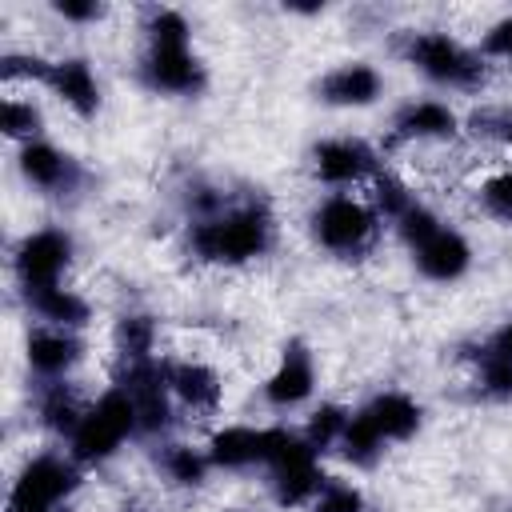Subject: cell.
Returning <instances> with one entry per match:
<instances>
[{
  "mask_svg": "<svg viewBox=\"0 0 512 512\" xmlns=\"http://www.w3.org/2000/svg\"><path fill=\"white\" fill-rule=\"evenodd\" d=\"M480 204H484V212L492 216V220H500V224H512V168H496V172H488L484 180H480Z\"/></svg>",
  "mask_w": 512,
  "mask_h": 512,
  "instance_id": "4316f807",
  "label": "cell"
},
{
  "mask_svg": "<svg viewBox=\"0 0 512 512\" xmlns=\"http://www.w3.org/2000/svg\"><path fill=\"white\" fill-rule=\"evenodd\" d=\"M208 452H196L192 444H168V452H164V472H168V480H176V484H184V488H192V484H200L204 476H208Z\"/></svg>",
  "mask_w": 512,
  "mask_h": 512,
  "instance_id": "d4e9b609",
  "label": "cell"
},
{
  "mask_svg": "<svg viewBox=\"0 0 512 512\" xmlns=\"http://www.w3.org/2000/svg\"><path fill=\"white\" fill-rule=\"evenodd\" d=\"M456 124L460 120H456V112L444 100H412V104H404L396 112L392 132H396V140L424 144V140H448L456 132Z\"/></svg>",
  "mask_w": 512,
  "mask_h": 512,
  "instance_id": "2e32d148",
  "label": "cell"
},
{
  "mask_svg": "<svg viewBox=\"0 0 512 512\" xmlns=\"http://www.w3.org/2000/svg\"><path fill=\"white\" fill-rule=\"evenodd\" d=\"M164 380H168V392L176 404H184L188 412L196 416H212L224 400V384L220 376L204 364V360H176V364H164Z\"/></svg>",
  "mask_w": 512,
  "mask_h": 512,
  "instance_id": "30bf717a",
  "label": "cell"
},
{
  "mask_svg": "<svg viewBox=\"0 0 512 512\" xmlns=\"http://www.w3.org/2000/svg\"><path fill=\"white\" fill-rule=\"evenodd\" d=\"M488 352H496V356H504V360H512V320L496 328V336H492V344H488Z\"/></svg>",
  "mask_w": 512,
  "mask_h": 512,
  "instance_id": "d6a6232c",
  "label": "cell"
},
{
  "mask_svg": "<svg viewBox=\"0 0 512 512\" xmlns=\"http://www.w3.org/2000/svg\"><path fill=\"white\" fill-rule=\"evenodd\" d=\"M480 56L512 60V12H508V16H500V20L484 32V40H480Z\"/></svg>",
  "mask_w": 512,
  "mask_h": 512,
  "instance_id": "4dcf8cb0",
  "label": "cell"
},
{
  "mask_svg": "<svg viewBox=\"0 0 512 512\" xmlns=\"http://www.w3.org/2000/svg\"><path fill=\"white\" fill-rule=\"evenodd\" d=\"M80 480V464L72 456H56V452H40L32 456L12 492H8V512H56Z\"/></svg>",
  "mask_w": 512,
  "mask_h": 512,
  "instance_id": "3957f363",
  "label": "cell"
},
{
  "mask_svg": "<svg viewBox=\"0 0 512 512\" xmlns=\"http://www.w3.org/2000/svg\"><path fill=\"white\" fill-rule=\"evenodd\" d=\"M360 416L376 428V436L384 444L388 440H408L420 428V404L412 396H404V392H380V396H372L360 408Z\"/></svg>",
  "mask_w": 512,
  "mask_h": 512,
  "instance_id": "ac0fdd59",
  "label": "cell"
},
{
  "mask_svg": "<svg viewBox=\"0 0 512 512\" xmlns=\"http://www.w3.org/2000/svg\"><path fill=\"white\" fill-rule=\"evenodd\" d=\"M72 260V240L60 232V228H40L32 236L20 240L12 264H16V280L20 288L32 296V292H44V288H56L64 280V268Z\"/></svg>",
  "mask_w": 512,
  "mask_h": 512,
  "instance_id": "8992f818",
  "label": "cell"
},
{
  "mask_svg": "<svg viewBox=\"0 0 512 512\" xmlns=\"http://www.w3.org/2000/svg\"><path fill=\"white\" fill-rule=\"evenodd\" d=\"M52 12L68 24H96L104 16V4H96V0H56Z\"/></svg>",
  "mask_w": 512,
  "mask_h": 512,
  "instance_id": "1f68e13d",
  "label": "cell"
},
{
  "mask_svg": "<svg viewBox=\"0 0 512 512\" xmlns=\"http://www.w3.org/2000/svg\"><path fill=\"white\" fill-rule=\"evenodd\" d=\"M348 420H352L348 408H340V404H320V408L308 416V424H304V440H308L316 452L336 448L340 436H344V428H348Z\"/></svg>",
  "mask_w": 512,
  "mask_h": 512,
  "instance_id": "603a6c76",
  "label": "cell"
},
{
  "mask_svg": "<svg viewBox=\"0 0 512 512\" xmlns=\"http://www.w3.org/2000/svg\"><path fill=\"white\" fill-rule=\"evenodd\" d=\"M20 172H24V180H28L32 188H40V192H64V188L72 184V176H76L72 160H68L56 144H48V140H28V144H20Z\"/></svg>",
  "mask_w": 512,
  "mask_h": 512,
  "instance_id": "e0dca14e",
  "label": "cell"
},
{
  "mask_svg": "<svg viewBox=\"0 0 512 512\" xmlns=\"http://www.w3.org/2000/svg\"><path fill=\"white\" fill-rule=\"evenodd\" d=\"M60 100L64 108H72L76 116H96L100 108V84H96V72L88 68V60H52L48 68V80H44Z\"/></svg>",
  "mask_w": 512,
  "mask_h": 512,
  "instance_id": "5bb4252c",
  "label": "cell"
},
{
  "mask_svg": "<svg viewBox=\"0 0 512 512\" xmlns=\"http://www.w3.org/2000/svg\"><path fill=\"white\" fill-rule=\"evenodd\" d=\"M152 344H156V324L148 316H124L116 324V348L128 364L152 360Z\"/></svg>",
  "mask_w": 512,
  "mask_h": 512,
  "instance_id": "7402d4cb",
  "label": "cell"
},
{
  "mask_svg": "<svg viewBox=\"0 0 512 512\" xmlns=\"http://www.w3.org/2000/svg\"><path fill=\"white\" fill-rule=\"evenodd\" d=\"M312 164H316V176L332 188H356V184L376 176V152L352 136H336V140L316 144Z\"/></svg>",
  "mask_w": 512,
  "mask_h": 512,
  "instance_id": "ba28073f",
  "label": "cell"
},
{
  "mask_svg": "<svg viewBox=\"0 0 512 512\" xmlns=\"http://www.w3.org/2000/svg\"><path fill=\"white\" fill-rule=\"evenodd\" d=\"M316 448L304 440V436H296L272 464H268V472H272V496H276V504H284V508H296V504H304V500H316V492H320V484L328 480V476H320V464H316Z\"/></svg>",
  "mask_w": 512,
  "mask_h": 512,
  "instance_id": "52a82bcc",
  "label": "cell"
},
{
  "mask_svg": "<svg viewBox=\"0 0 512 512\" xmlns=\"http://www.w3.org/2000/svg\"><path fill=\"white\" fill-rule=\"evenodd\" d=\"M480 388L496 400H508L512 396V360L496 356V352H484L480 360Z\"/></svg>",
  "mask_w": 512,
  "mask_h": 512,
  "instance_id": "f1b7e54d",
  "label": "cell"
},
{
  "mask_svg": "<svg viewBox=\"0 0 512 512\" xmlns=\"http://www.w3.org/2000/svg\"><path fill=\"white\" fill-rule=\"evenodd\" d=\"M144 80H148L156 92L188 96V92H200V84H204V64L196 60V52H192L188 44H148Z\"/></svg>",
  "mask_w": 512,
  "mask_h": 512,
  "instance_id": "9c48e42d",
  "label": "cell"
},
{
  "mask_svg": "<svg viewBox=\"0 0 512 512\" xmlns=\"http://www.w3.org/2000/svg\"><path fill=\"white\" fill-rule=\"evenodd\" d=\"M412 256H416V268H420L428 280H440V284L460 280V276L468 272V264H472L468 240H464L456 228H444V224H440L428 240H420V244L412 248Z\"/></svg>",
  "mask_w": 512,
  "mask_h": 512,
  "instance_id": "8fae6325",
  "label": "cell"
},
{
  "mask_svg": "<svg viewBox=\"0 0 512 512\" xmlns=\"http://www.w3.org/2000/svg\"><path fill=\"white\" fill-rule=\"evenodd\" d=\"M496 128H500V136L512 144V108H504V112L496 116Z\"/></svg>",
  "mask_w": 512,
  "mask_h": 512,
  "instance_id": "836d02e7",
  "label": "cell"
},
{
  "mask_svg": "<svg viewBox=\"0 0 512 512\" xmlns=\"http://www.w3.org/2000/svg\"><path fill=\"white\" fill-rule=\"evenodd\" d=\"M408 60L412 68H420L428 80L448 84V88H472L484 76L480 52L464 48L456 36L448 32H412L408 40Z\"/></svg>",
  "mask_w": 512,
  "mask_h": 512,
  "instance_id": "5b68a950",
  "label": "cell"
},
{
  "mask_svg": "<svg viewBox=\"0 0 512 512\" xmlns=\"http://www.w3.org/2000/svg\"><path fill=\"white\" fill-rule=\"evenodd\" d=\"M140 432V420H136V404L124 388H108L96 404H88L80 428L68 436V456L76 464H100L108 456H116V448Z\"/></svg>",
  "mask_w": 512,
  "mask_h": 512,
  "instance_id": "7a4b0ae2",
  "label": "cell"
},
{
  "mask_svg": "<svg viewBox=\"0 0 512 512\" xmlns=\"http://www.w3.org/2000/svg\"><path fill=\"white\" fill-rule=\"evenodd\" d=\"M396 228H400V236L408 240V248H416L420 240H428V236L440 228V220H436V212H432V208H424V204L416 200V204L396 220Z\"/></svg>",
  "mask_w": 512,
  "mask_h": 512,
  "instance_id": "f546056e",
  "label": "cell"
},
{
  "mask_svg": "<svg viewBox=\"0 0 512 512\" xmlns=\"http://www.w3.org/2000/svg\"><path fill=\"white\" fill-rule=\"evenodd\" d=\"M312 512H364V496L360 488H352L348 480H336L328 476L312 500Z\"/></svg>",
  "mask_w": 512,
  "mask_h": 512,
  "instance_id": "83f0119b",
  "label": "cell"
},
{
  "mask_svg": "<svg viewBox=\"0 0 512 512\" xmlns=\"http://www.w3.org/2000/svg\"><path fill=\"white\" fill-rule=\"evenodd\" d=\"M28 304H32V312L40 316V324L68 328V332H76L80 324H88V300H84L76 288H64V284L44 288V292H32Z\"/></svg>",
  "mask_w": 512,
  "mask_h": 512,
  "instance_id": "ffe728a7",
  "label": "cell"
},
{
  "mask_svg": "<svg viewBox=\"0 0 512 512\" xmlns=\"http://www.w3.org/2000/svg\"><path fill=\"white\" fill-rule=\"evenodd\" d=\"M208 460L216 468H248L264 464V428L248 424H228L208 440Z\"/></svg>",
  "mask_w": 512,
  "mask_h": 512,
  "instance_id": "d6986e66",
  "label": "cell"
},
{
  "mask_svg": "<svg viewBox=\"0 0 512 512\" xmlns=\"http://www.w3.org/2000/svg\"><path fill=\"white\" fill-rule=\"evenodd\" d=\"M380 88H384L380 72L372 64H364V60H352V64L332 68L320 80V100L336 104V108H368V104H376Z\"/></svg>",
  "mask_w": 512,
  "mask_h": 512,
  "instance_id": "4fadbf2b",
  "label": "cell"
},
{
  "mask_svg": "<svg viewBox=\"0 0 512 512\" xmlns=\"http://www.w3.org/2000/svg\"><path fill=\"white\" fill-rule=\"evenodd\" d=\"M28 368L48 376V380H60L76 360H80V340L76 332L68 328H52V324H40L28 332Z\"/></svg>",
  "mask_w": 512,
  "mask_h": 512,
  "instance_id": "9a60e30c",
  "label": "cell"
},
{
  "mask_svg": "<svg viewBox=\"0 0 512 512\" xmlns=\"http://www.w3.org/2000/svg\"><path fill=\"white\" fill-rule=\"evenodd\" d=\"M380 448H384V440H380L376 428L356 412V416L348 420L344 436H340V452H344V460H352V464H372V460L380 456Z\"/></svg>",
  "mask_w": 512,
  "mask_h": 512,
  "instance_id": "484cf974",
  "label": "cell"
},
{
  "mask_svg": "<svg viewBox=\"0 0 512 512\" xmlns=\"http://www.w3.org/2000/svg\"><path fill=\"white\" fill-rule=\"evenodd\" d=\"M376 224H380V212L372 208V200H364L356 192H332L312 216L316 240L340 256L368 248V240L376 236Z\"/></svg>",
  "mask_w": 512,
  "mask_h": 512,
  "instance_id": "277c9868",
  "label": "cell"
},
{
  "mask_svg": "<svg viewBox=\"0 0 512 512\" xmlns=\"http://www.w3.org/2000/svg\"><path fill=\"white\" fill-rule=\"evenodd\" d=\"M272 240V224L260 208H224L216 216H204L192 224V248L200 260L212 264H244L256 260Z\"/></svg>",
  "mask_w": 512,
  "mask_h": 512,
  "instance_id": "6da1fadb",
  "label": "cell"
},
{
  "mask_svg": "<svg viewBox=\"0 0 512 512\" xmlns=\"http://www.w3.org/2000/svg\"><path fill=\"white\" fill-rule=\"evenodd\" d=\"M312 388H316L312 356H308L304 344H292V348H284L276 372L264 380V400H268L272 408H284V412H288V408L304 404V400L312 396Z\"/></svg>",
  "mask_w": 512,
  "mask_h": 512,
  "instance_id": "7c38bea8",
  "label": "cell"
},
{
  "mask_svg": "<svg viewBox=\"0 0 512 512\" xmlns=\"http://www.w3.org/2000/svg\"><path fill=\"white\" fill-rule=\"evenodd\" d=\"M0 128H4V136L28 144V140H36V132H40V112L32 108V100L8 92V96L0 100Z\"/></svg>",
  "mask_w": 512,
  "mask_h": 512,
  "instance_id": "cb8c5ba5",
  "label": "cell"
},
{
  "mask_svg": "<svg viewBox=\"0 0 512 512\" xmlns=\"http://www.w3.org/2000/svg\"><path fill=\"white\" fill-rule=\"evenodd\" d=\"M84 412H88V404H80V396L64 380H52L44 388V396H40V424L48 432H56V436H72L80 428Z\"/></svg>",
  "mask_w": 512,
  "mask_h": 512,
  "instance_id": "44dd1931",
  "label": "cell"
}]
</instances>
